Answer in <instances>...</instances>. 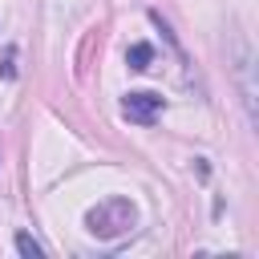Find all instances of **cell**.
Instances as JSON below:
<instances>
[{
	"instance_id": "cell-1",
	"label": "cell",
	"mask_w": 259,
	"mask_h": 259,
	"mask_svg": "<svg viewBox=\"0 0 259 259\" xmlns=\"http://www.w3.org/2000/svg\"><path fill=\"white\" fill-rule=\"evenodd\" d=\"M85 231L93 239H101V243H117V239H125V235L138 231V206L130 198H105V202L89 206Z\"/></svg>"
},
{
	"instance_id": "cell-2",
	"label": "cell",
	"mask_w": 259,
	"mask_h": 259,
	"mask_svg": "<svg viewBox=\"0 0 259 259\" xmlns=\"http://www.w3.org/2000/svg\"><path fill=\"white\" fill-rule=\"evenodd\" d=\"M121 113L130 121H138V125H154V117L162 113V97L150 93V89H134V93L121 97Z\"/></svg>"
},
{
	"instance_id": "cell-3",
	"label": "cell",
	"mask_w": 259,
	"mask_h": 259,
	"mask_svg": "<svg viewBox=\"0 0 259 259\" xmlns=\"http://www.w3.org/2000/svg\"><path fill=\"white\" fill-rule=\"evenodd\" d=\"M150 57H154V49H150L146 40H138V45H130V53H125V61H130V69H150Z\"/></svg>"
},
{
	"instance_id": "cell-4",
	"label": "cell",
	"mask_w": 259,
	"mask_h": 259,
	"mask_svg": "<svg viewBox=\"0 0 259 259\" xmlns=\"http://www.w3.org/2000/svg\"><path fill=\"white\" fill-rule=\"evenodd\" d=\"M16 251H20V255H28V259H45V247H40L32 235H24V231L16 235Z\"/></svg>"
}]
</instances>
